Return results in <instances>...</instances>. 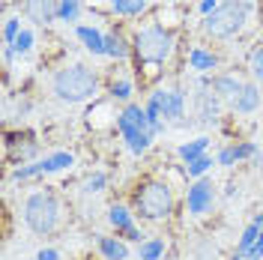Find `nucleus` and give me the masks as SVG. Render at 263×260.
<instances>
[{
    "label": "nucleus",
    "instance_id": "4",
    "mask_svg": "<svg viewBox=\"0 0 263 260\" xmlns=\"http://www.w3.org/2000/svg\"><path fill=\"white\" fill-rule=\"evenodd\" d=\"M132 48H135L138 63L159 66V63H164V60L171 57V51H174V33L164 30L162 24H149V27L135 33Z\"/></svg>",
    "mask_w": 263,
    "mask_h": 260
},
{
    "label": "nucleus",
    "instance_id": "21",
    "mask_svg": "<svg viewBox=\"0 0 263 260\" xmlns=\"http://www.w3.org/2000/svg\"><path fill=\"white\" fill-rule=\"evenodd\" d=\"M260 230H263V228H257V225L251 221V225H248V228L242 230V236H239V245H236V251H239V254H248V251L254 248V243H257Z\"/></svg>",
    "mask_w": 263,
    "mask_h": 260
},
{
    "label": "nucleus",
    "instance_id": "29",
    "mask_svg": "<svg viewBox=\"0 0 263 260\" xmlns=\"http://www.w3.org/2000/svg\"><path fill=\"white\" fill-rule=\"evenodd\" d=\"M251 75H254V78L263 84V42H260L254 51H251Z\"/></svg>",
    "mask_w": 263,
    "mask_h": 260
},
{
    "label": "nucleus",
    "instance_id": "10",
    "mask_svg": "<svg viewBox=\"0 0 263 260\" xmlns=\"http://www.w3.org/2000/svg\"><path fill=\"white\" fill-rule=\"evenodd\" d=\"M24 15L36 24H48L57 18V0H24Z\"/></svg>",
    "mask_w": 263,
    "mask_h": 260
},
{
    "label": "nucleus",
    "instance_id": "26",
    "mask_svg": "<svg viewBox=\"0 0 263 260\" xmlns=\"http://www.w3.org/2000/svg\"><path fill=\"white\" fill-rule=\"evenodd\" d=\"M230 150H233V159H236V162H242V159H254V156H257V144H254V141H242V144L230 146Z\"/></svg>",
    "mask_w": 263,
    "mask_h": 260
},
{
    "label": "nucleus",
    "instance_id": "7",
    "mask_svg": "<svg viewBox=\"0 0 263 260\" xmlns=\"http://www.w3.org/2000/svg\"><path fill=\"white\" fill-rule=\"evenodd\" d=\"M215 203V185L213 179L200 177L195 179L192 185H189V192H185V210L192 212V215H203V212H210Z\"/></svg>",
    "mask_w": 263,
    "mask_h": 260
},
{
    "label": "nucleus",
    "instance_id": "34",
    "mask_svg": "<svg viewBox=\"0 0 263 260\" xmlns=\"http://www.w3.org/2000/svg\"><path fill=\"white\" fill-rule=\"evenodd\" d=\"M251 221H254V225H257V228H263V212H257V215H254V218H251Z\"/></svg>",
    "mask_w": 263,
    "mask_h": 260
},
{
    "label": "nucleus",
    "instance_id": "6",
    "mask_svg": "<svg viewBox=\"0 0 263 260\" xmlns=\"http://www.w3.org/2000/svg\"><path fill=\"white\" fill-rule=\"evenodd\" d=\"M135 210L141 212V218H147V221L167 218L171 210H174L171 189L164 182H147V185H141V192L135 195Z\"/></svg>",
    "mask_w": 263,
    "mask_h": 260
},
{
    "label": "nucleus",
    "instance_id": "1",
    "mask_svg": "<svg viewBox=\"0 0 263 260\" xmlns=\"http://www.w3.org/2000/svg\"><path fill=\"white\" fill-rule=\"evenodd\" d=\"M54 96L60 99V102H84V99L96 96L99 90V78L93 69H87L84 63H72L60 69L57 75H54Z\"/></svg>",
    "mask_w": 263,
    "mask_h": 260
},
{
    "label": "nucleus",
    "instance_id": "25",
    "mask_svg": "<svg viewBox=\"0 0 263 260\" xmlns=\"http://www.w3.org/2000/svg\"><path fill=\"white\" fill-rule=\"evenodd\" d=\"M105 185H108V177H105L102 171H96V174H90V177L84 179V192H87V195H96Z\"/></svg>",
    "mask_w": 263,
    "mask_h": 260
},
{
    "label": "nucleus",
    "instance_id": "8",
    "mask_svg": "<svg viewBox=\"0 0 263 260\" xmlns=\"http://www.w3.org/2000/svg\"><path fill=\"white\" fill-rule=\"evenodd\" d=\"M108 221H111V228L117 233H123V239H132V243H144L141 239V230L135 228V218H132V212L123 207V203H114L111 210H108Z\"/></svg>",
    "mask_w": 263,
    "mask_h": 260
},
{
    "label": "nucleus",
    "instance_id": "9",
    "mask_svg": "<svg viewBox=\"0 0 263 260\" xmlns=\"http://www.w3.org/2000/svg\"><path fill=\"white\" fill-rule=\"evenodd\" d=\"M230 108H233L236 114H254V111L260 108V90H257L254 84H242V90L230 99Z\"/></svg>",
    "mask_w": 263,
    "mask_h": 260
},
{
    "label": "nucleus",
    "instance_id": "17",
    "mask_svg": "<svg viewBox=\"0 0 263 260\" xmlns=\"http://www.w3.org/2000/svg\"><path fill=\"white\" fill-rule=\"evenodd\" d=\"M164 257V239L162 236H147L138 243V260H162Z\"/></svg>",
    "mask_w": 263,
    "mask_h": 260
},
{
    "label": "nucleus",
    "instance_id": "5",
    "mask_svg": "<svg viewBox=\"0 0 263 260\" xmlns=\"http://www.w3.org/2000/svg\"><path fill=\"white\" fill-rule=\"evenodd\" d=\"M60 218V203L51 192H33L24 200V225L33 233H51Z\"/></svg>",
    "mask_w": 263,
    "mask_h": 260
},
{
    "label": "nucleus",
    "instance_id": "30",
    "mask_svg": "<svg viewBox=\"0 0 263 260\" xmlns=\"http://www.w3.org/2000/svg\"><path fill=\"white\" fill-rule=\"evenodd\" d=\"M215 162L221 164V168L236 164V159H233V150H230V146H221V150H218V156H215Z\"/></svg>",
    "mask_w": 263,
    "mask_h": 260
},
{
    "label": "nucleus",
    "instance_id": "19",
    "mask_svg": "<svg viewBox=\"0 0 263 260\" xmlns=\"http://www.w3.org/2000/svg\"><path fill=\"white\" fill-rule=\"evenodd\" d=\"M111 12L114 15H141V12H147V0H111Z\"/></svg>",
    "mask_w": 263,
    "mask_h": 260
},
{
    "label": "nucleus",
    "instance_id": "35",
    "mask_svg": "<svg viewBox=\"0 0 263 260\" xmlns=\"http://www.w3.org/2000/svg\"><path fill=\"white\" fill-rule=\"evenodd\" d=\"M87 3H90V6H102L105 0H87ZM105 6H108V3H105Z\"/></svg>",
    "mask_w": 263,
    "mask_h": 260
},
{
    "label": "nucleus",
    "instance_id": "28",
    "mask_svg": "<svg viewBox=\"0 0 263 260\" xmlns=\"http://www.w3.org/2000/svg\"><path fill=\"white\" fill-rule=\"evenodd\" d=\"M129 96H132V81H129V78H120V81L111 84V99L129 102Z\"/></svg>",
    "mask_w": 263,
    "mask_h": 260
},
{
    "label": "nucleus",
    "instance_id": "15",
    "mask_svg": "<svg viewBox=\"0 0 263 260\" xmlns=\"http://www.w3.org/2000/svg\"><path fill=\"white\" fill-rule=\"evenodd\" d=\"M39 162H42V174H57V171L72 168V164H75V156L66 153V150H57V153H51L45 159H39Z\"/></svg>",
    "mask_w": 263,
    "mask_h": 260
},
{
    "label": "nucleus",
    "instance_id": "23",
    "mask_svg": "<svg viewBox=\"0 0 263 260\" xmlns=\"http://www.w3.org/2000/svg\"><path fill=\"white\" fill-rule=\"evenodd\" d=\"M213 164H218V162H213V156H200V159H195V162L185 164V174H189L192 179H200L210 168H213Z\"/></svg>",
    "mask_w": 263,
    "mask_h": 260
},
{
    "label": "nucleus",
    "instance_id": "18",
    "mask_svg": "<svg viewBox=\"0 0 263 260\" xmlns=\"http://www.w3.org/2000/svg\"><path fill=\"white\" fill-rule=\"evenodd\" d=\"M126 54H129L126 39H123L120 33H105V57H111V60H126Z\"/></svg>",
    "mask_w": 263,
    "mask_h": 260
},
{
    "label": "nucleus",
    "instance_id": "31",
    "mask_svg": "<svg viewBox=\"0 0 263 260\" xmlns=\"http://www.w3.org/2000/svg\"><path fill=\"white\" fill-rule=\"evenodd\" d=\"M218 6H221L218 0H200V3H197V12H200V15L206 18V15H213V12L218 9Z\"/></svg>",
    "mask_w": 263,
    "mask_h": 260
},
{
    "label": "nucleus",
    "instance_id": "2",
    "mask_svg": "<svg viewBox=\"0 0 263 260\" xmlns=\"http://www.w3.org/2000/svg\"><path fill=\"white\" fill-rule=\"evenodd\" d=\"M254 12V3L251 0H228L215 9L213 15L203 18V33L215 36V39H230L246 27V21Z\"/></svg>",
    "mask_w": 263,
    "mask_h": 260
},
{
    "label": "nucleus",
    "instance_id": "22",
    "mask_svg": "<svg viewBox=\"0 0 263 260\" xmlns=\"http://www.w3.org/2000/svg\"><path fill=\"white\" fill-rule=\"evenodd\" d=\"M21 30H24V27H21V18H18V15L6 18V21H3V45H6V48H12Z\"/></svg>",
    "mask_w": 263,
    "mask_h": 260
},
{
    "label": "nucleus",
    "instance_id": "20",
    "mask_svg": "<svg viewBox=\"0 0 263 260\" xmlns=\"http://www.w3.org/2000/svg\"><path fill=\"white\" fill-rule=\"evenodd\" d=\"M81 15V0H57V18L60 21H78Z\"/></svg>",
    "mask_w": 263,
    "mask_h": 260
},
{
    "label": "nucleus",
    "instance_id": "14",
    "mask_svg": "<svg viewBox=\"0 0 263 260\" xmlns=\"http://www.w3.org/2000/svg\"><path fill=\"white\" fill-rule=\"evenodd\" d=\"M189 66L195 72H200V75H206V72H213L215 66H218V57L206 48H192L189 51Z\"/></svg>",
    "mask_w": 263,
    "mask_h": 260
},
{
    "label": "nucleus",
    "instance_id": "24",
    "mask_svg": "<svg viewBox=\"0 0 263 260\" xmlns=\"http://www.w3.org/2000/svg\"><path fill=\"white\" fill-rule=\"evenodd\" d=\"M42 174V162H30V164H24V168H15L12 171V179L15 182H24V179H33V177H39Z\"/></svg>",
    "mask_w": 263,
    "mask_h": 260
},
{
    "label": "nucleus",
    "instance_id": "11",
    "mask_svg": "<svg viewBox=\"0 0 263 260\" xmlns=\"http://www.w3.org/2000/svg\"><path fill=\"white\" fill-rule=\"evenodd\" d=\"M75 36L84 42V48L90 51V54H102L105 57V33L102 30L90 27V24H78L75 27Z\"/></svg>",
    "mask_w": 263,
    "mask_h": 260
},
{
    "label": "nucleus",
    "instance_id": "13",
    "mask_svg": "<svg viewBox=\"0 0 263 260\" xmlns=\"http://www.w3.org/2000/svg\"><path fill=\"white\" fill-rule=\"evenodd\" d=\"M96 245H99V251H102L105 260H129V248H126L123 239H117V236H99Z\"/></svg>",
    "mask_w": 263,
    "mask_h": 260
},
{
    "label": "nucleus",
    "instance_id": "32",
    "mask_svg": "<svg viewBox=\"0 0 263 260\" xmlns=\"http://www.w3.org/2000/svg\"><path fill=\"white\" fill-rule=\"evenodd\" d=\"M246 260H263V230H260V236H257V243H254V248L248 251V254H242Z\"/></svg>",
    "mask_w": 263,
    "mask_h": 260
},
{
    "label": "nucleus",
    "instance_id": "3",
    "mask_svg": "<svg viewBox=\"0 0 263 260\" xmlns=\"http://www.w3.org/2000/svg\"><path fill=\"white\" fill-rule=\"evenodd\" d=\"M117 132L123 135V141L129 146V153L135 156H141V153H147L149 144H153V129H149V120H147V111L141 108V105H126L120 114H117Z\"/></svg>",
    "mask_w": 263,
    "mask_h": 260
},
{
    "label": "nucleus",
    "instance_id": "12",
    "mask_svg": "<svg viewBox=\"0 0 263 260\" xmlns=\"http://www.w3.org/2000/svg\"><path fill=\"white\" fill-rule=\"evenodd\" d=\"M210 90H213L218 99H233L242 90V84H239L236 75H213V78H210Z\"/></svg>",
    "mask_w": 263,
    "mask_h": 260
},
{
    "label": "nucleus",
    "instance_id": "16",
    "mask_svg": "<svg viewBox=\"0 0 263 260\" xmlns=\"http://www.w3.org/2000/svg\"><path fill=\"white\" fill-rule=\"evenodd\" d=\"M206 146H210V138H195V141H185V144H180V150H177V156H180L182 162H195V159H200V156H206Z\"/></svg>",
    "mask_w": 263,
    "mask_h": 260
},
{
    "label": "nucleus",
    "instance_id": "36",
    "mask_svg": "<svg viewBox=\"0 0 263 260\" xmlns=\"http://www.w3.org/2000/svg\"><path fill=\"white\" fill-rule=\"evenodd\" d=\"M230 260H246V257H242V254H239V251H236V254H233V257H230Z\"/></svg>",
    "mask_w": 263,
    "mask_h": 260
},
{
    "label": "nucleus",
    "instance_id": "33",
    "mask_svg": "<svg viewBox=\"0 0 263 260\" xmlns=\"http://www.w3.org/2000/svg\"><path fill=\"white\" fill-rule=\"evenodd\" d=\"M36 260H60V254H57L54 248H42V251L36 254Z\"/></svg>",
    "mask_w": 263,
    "mask_h": 260
},
{
    "label": "nucleus",
    "instance_id": "27",
    "mask_svg": "<svg viewBox=\"0 0 263 260\" xmlns=\"http://www.w3.org/2000/svg\"><path fill=\"white\" fill-rule=\"evenodd\" d=\"M30 48H33V30H27V27H24V30L18 33L15 45H12V54H18V57H21V54H27Z\"/></svg>",
    "mask_w": 263,
    "mask_h": 260
}]
</instances>
